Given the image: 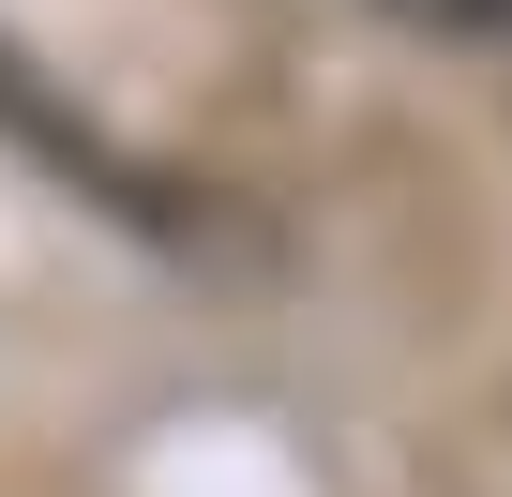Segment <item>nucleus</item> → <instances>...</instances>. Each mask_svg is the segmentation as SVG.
I'll return each mask as SVG.
<instances>
[{
  "label": "nucleus",
  "instance_id": "1",
  "mask_svg": "<svg viewBox=\"0 0 512 497\" xmlns=\"http://www.w3.org/2000/svg\"><path fill=\"white\" fill-rule=\"evenodd\" d=\"M407 16H497V0H407Z\"/></svg>",
  "mask_w": 512,
  "mask_h": 497
}]
</instances>
